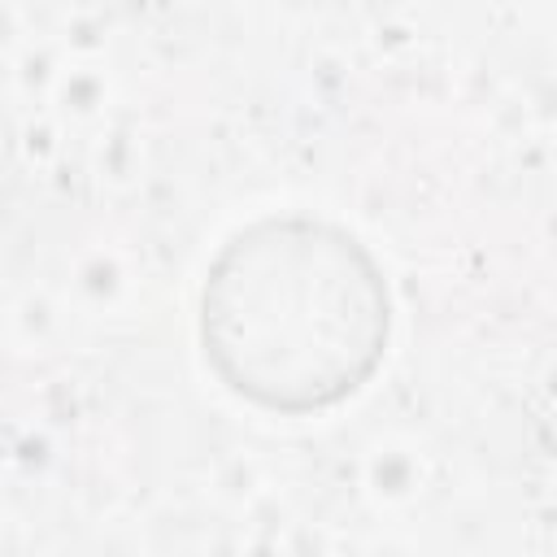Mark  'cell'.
Returning a JSON list of instances; mask_svg holds the SVG:
<instances>
[{"label": "cell", "instance_id": "6da1fadb", "mask_svg": "<svg viewBox=\"0 0 557 557\" xmlns=\"http://www.w3.org/2000/svg\"><path fill=\"white\" fill-rule=\"evenodd\" d=\"M196 339L231 396L278 418L335 409L374 379L392 344L383 261L335 218H252L205 265Z\"/></svg>", "mask_w": 557, "mask_h": 557}]
</instances>
